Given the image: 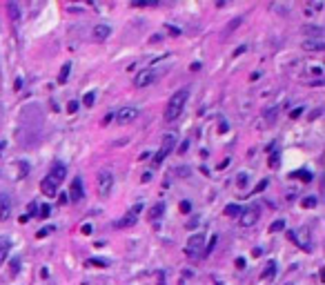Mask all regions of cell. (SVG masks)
<instances>
[{
    "label": "cell",
    "instance_id": "9",
    "mask_svg": "<svg viewBox=\"0 0 325 285\" xmlns=\"http://www.w3.org/2000/svg\"><path fill=\"white\" fill-rule=\"evenodd\" d=\"M65 176H67V167H65V165H53L51 172L47 174V181H51V183L58 187V185L65 181Z\"/></svg>",
    "mask_w": 325,
    "mask_h": 285
},
{
    "label": "cell",
    "instance_id": "26",
    "mask_svg": "<svg viewBox=\"0 0 325 285\" xmlns=\"http://www.w3.org/2000/svg\"><path fill=\"white\" fill-rule=\"evenodd\" d=\"M316 205V198L314 196H307V198H303L301 201V207H305V209H312Z\"/></svg>",
    "mask_w": 325,
    "mask_h": 285
},
{
    "label": "cell",
    "instance_id": "23",
    "mask_svg": "<svg viewBox=\"0 0 325 285\" xmlns=\"http://www.w3.org/2000/svg\"><path fill=\"white\" fill-rule=\"evenodd\" d=\"M241 23H243V18H234V20H232V23H229V25H227V27H225V38H227V36H229V34H232V31H234V29H236V27H238V25H241Z\"/></svg>",
    "mask_w": 325,
    "mask_h": 285
},
{
    "label": "cell",
    "instance_id": "22",
    "mask_svg": "<svg viewBox=\"0 0 325 285\" xmlns=\"http://www.w3.org/2000/svg\"><path fill=\"white\" fill-rule=\"evenodd\" d=\"M7 212H9V198H7V196H0V216L7 218Z\"/></svg>",
    "mask_w": 325,
    "mask_h": 285
},
{
    "label": "cell",
    "instance_id": "33",
    "mask_svg": "<svg viewBox=\"0 0 325 285\" xmlns=\"http://www.w3.org/2000/svg\"><path fill=\"white\" fill-rule=\"evenodd\" d=\"M245 183H248V174H238L236 176V185H238V187H243Z\"/></svg>",
    "mask_w": 325,
    "mask_h": 285
},
{
    "label": "cell",
    "instance_id": "6",
    "mask_svg": "<svg viewBox=\"0 0 325 285\" xmlns=\"http://www.w3.org/2000/svg\"><path fill=\"white\" fill-rule=\"evenodd\" d=\"M258 216H261L258 207H256V205H252V207L243 209V212L238 214V221H241V225H243V227H252V225H256Z\"/></svg>",
    "mask_w": 325,
    "mask_h": 285
},
{
    "label": "cell",
    "instance_id": "4",
    "mask_svg": "<svg viewBox=\"0 0 325 285\" xmlns=\"http://www.w3.org/2000/svg\"><path fill=\"white\" fill-rule=\"evenodd\" d=\"M138 114H141V109H138L136 105H127V107H121L116 114V121L121 123V125H129V123H134L138 118Z\"/></svg>",
    "mask_w": 325,
    "mask_h": 285
},
{
    "label": "cell",
    "instance_id": "21",
    "mask_svg": "<svg viewBox=\"0 0 325 285\" xmlns=\"http://www.w3.org/2000/svg\"><path fill=\"white\" fill-rule=\"evenodd\" d=\"M223 212H225V216H238V214H241V212H243V209H241V207H238V205H236V203H229V205H227V207H225V209H223Z\"/></svg>",
    "mask_w": 325,
    "mask_h": 285
},
{
    "label": "cell",
    "instance_id": "39",
    "mask_svg": "<svg viewBox=\"0 0 325 285\" xmlns=\"http://www.w3.org/2000/svg\"><path fill=\"white\" fill-rule=\"evenodd\" d=\"M236 267L238 270H245V259H236Z\"/></svg>",
    "mask_w": 325,
    "mask_h": 285
},
{
    "label": "cell",
    "instance_id": "36",
    "mask_svg": "<svg viewBox=\"0 0 325 285\" xmlns=\"http://www.w3.org/2000/svg\"><path fill=\"white\" fill-rule=\"evenodd\" d=\"M292 176H301V181H312V174H307V172H294Z\"/></svg>",
    "mask_w": 325,
    "mask_h": 285
},
{
    "label": "cell",
    "instance_id": "41",
    "mask_svg": "<svg viewBox=\"0 0 325 285\" xmlns=\"http://www.w3.org/2000/svg\"><path fill=\"white\" fill-rule=\"evenodd\" d=\"M143 183H150V181H151V172H145V174H143Z\"/></svg>",
    "mask_w": 325,
    "mask_h": 285
},
{
    "label": "cell",
    "instance_id": "43",
    "mask_svg": "<svg viewBox=\"0 0 325 285\" xmlns=\"http://www.w3.org/2000/svg\"><path fill=\"white\" fill-rule=\"evenodd\" d=\"M69 203V198H67V194H63L60 192V205H67Z\"/></svg>",
    "mask_w": 325,
    "mask_h": 285
},
{
    "label": "cell",
    "instance_id": "14",
    "mask_svg": "<svg viewBox=\"0 0 325 285\" xmlns=\"http://www.w3.org/2000/svg\"><path fill=\"white\" fill-rule=\"evenodd\" d=\"M303 34H307L310 38H314V40H321V36H323V27H316V25H305V27H303Z\"/></svg>",
    "mask_w": 325,
    "mask_h": 285
},
{
    "label": "cell",
    "instance_id": "19",
    "mask_svg": "<svg viewBox=\"0 0 325 285\" xmlns=\"http://www.w3.org/2000/svg\"><path fill=\"white\" fill-rule=\"evenodd\" d=\"M69 72H72V63H65L63 69H60V74H58V82H60V85H65V82H67Z\"/></svg>",
    "mask_w": 325,
    "mask_h": 285
},
{
    "label": "cell",
    "instance_id": "7",
    "mask_svg": "<svg viewBox=\"0 0 325 285\" xmlns=\"http://www.w3.org/2000/svg\"><path fill=\"white\" fill-rule=\"evenodd\" d=\"M151 82H154V69H143V72H138L136 76H134V85H136L138 89H143V87H150Z\"/></svg>",
    "mask_w": 325,
    "mask_h": 285
},
{
    "label": "cell",
    "instance_id": "2",
    "mask_svg": "<svg viewBox=\"0 0 325 285\" xmlns=\"http://www.w3.org/2000/svg\"><path fill=\"white\" fill-rule=\"evenodd\" d=\"M176 143H178V134H176V131H167V134L163 136V143H160V150L154 154V167L163 165V160H165L167 156H170L172 152L176 150Z\"/></svg>",
    "mask_w": 325,
    "mask_h": 285
},
{
    "label": "cell",
    "instance_id": "31",
    "mask_svg": "<svg viewBox=\"0 0 325 285\" xmlns=\"http://www.w3.org/2000/svg\"><path fill=\"white\" fill-rule=\"evenodd\" d=\"M216 241H219V236H216V234H214V236L209 238V243H207V250H205V254H209V252L214 250V245H216Z\"/></svg>",
    "mask_w": 325,
    "mask_h": 285
},
{
    "label": "cell",
    "instance_id": "15",
    "mask_svg": "<svg viewBox=\"0 0 325 285\" xmlns=\"http://www.w3.org/2000/svg\"><path fill=\"white\" fill-rule=\"evenodd\" d=\"M40 189H43L45 196H56V194H58V187H56L51 181H47V179H43V183H40Z\"/></svg>",
    "mask_w": 325,
    "mask_h": 285
},
{
    "label": "cell",
    "instance_id": "5",
    "mask_svg": "<svg viewBox=\"0 0 325 285\" xmlns=\"http://www.w3.org/2000/svg\"><path fill=\"white\" fill-rule=\"evenodd\" d=\"M205 245V234L199 232V234H192L187 238V245H185V254L187 256H199V252L203 250Z\"/></svg>",
    "mask_w": 325,
    "mask_h": 285
},
{
    "label": "cell",
    "instance_id": "40",
    "mask_svg": "<svg viewBox=\"0 0 325 285\" xmlns=\"http://www.w3.org/2000/svg\"><path fill=\"white\" fill-rule=\"evenodd\" d=\"M187 150H189V143H187V140H185L183 145H180V147H178V152H180V154H185V152H187Z\"/></svg>",
    "mask_w": 325,
    "mask_h": 285
},
{
    "label": "cell",
    "instance_id": "3",
    "mask_svg": "<svg viewBox=\"0 0 325 285\" xmlns=\"http://www.w3.org/2000/svg\"><path fill=\"white\" fill-rule=\"evenodd\" d=\"M96 185H98V194L107 198L114 189V172H109V169H100L98 176H96Z\"/></svg>",
    "mask_w": 325,
    "mask_h": 285
},
{
    "label": "cell",
    "instance_id": "29",
    "mask_svg": "<svg viewBox=\"0 0 325 285\" xmlns=\"http://www.w3.org/2000/svg\"><path fill=\"white\" fill-rule=\"evenodd\" d=\"M51 232H53V227L49 225V227H43V230H40V232L36 234V236H38V238H45V236H49V234H51Z\"/></svg>",
    "mask_w": 325,
    "mask_h": 285
},
{
    "label": "cell",
    "instance_id": "35",
    "mask_svg": "<svg viewBox=\"0 0 325 285\" xmlns=\"http://www.w3.org/2000/svg\"><path fill=\"white\" fill-rule=\"evenodd\" d=\"M80 234H83V236H89V234H92V225H89V223H85V225L80 227Z\"/></svg>",
    "mask_w": 325,
    "mask_h": 285
},
{
    "label": "cell",
    "instance_id": "13",
    "mask_svg": "<svg viewBox=\"0 0 325 285\" xmlns=\"http://www.w3.org/2000/svg\"><path fill=\"white\" fill-rule=\"evenodd\" d=\"M274 274H276V261H267L265 265H263L261 276H258V279L265 281V279H270V276H274Z\"/></svg>",
    "mask_w": 325,
    "mask_h": 285
},
{
    "label": "cell",
    "instance_id": "34",
    "mask_svg": "<svg viewBox=\"0 0 325 285\" xmlns=\"http://www.w3.org/2000/svg\"><path fill=\"white\" fill-rule=\"evenodd\" d=\"M265 187H267V181H261V183H258L256 187H254V192H252V194H254V196H256V194H258V192H263V189H265Z\"/></svg>",
    "mask_w": 325,
    "mask_h": 285
},
{
    "label": "cell",
    "instance_id": "12",
    "mask_svg": "<svg viewBox=\"0 0 325 285\" xmlns=\"http://www.w3.org/2000/svg\"><path fill=\"white\" fill-rule=\"evenodd\" d=\"M92 36H94V40L102 43V40H107L109 36H112V29H109L107 25H96V27L92 29Z\"/></svg>",
    "mask_w": 325,
    "mask_h": 285
},
{
    "label": "cell",
    "instance_id": "32",
    "mask_svg": "<svg viewBox=\"0 0 325 285\" xmlns=\"http://www.w3.org/2000/svg\"><path fill=\"white\" fill-rule=\"evenodd\" d=\"M180 212L189 214V212H192V203H189V201H183V203H180Z\"/></svg>",
    "mask_w": 325,
    "mask_h": 285
},
{
    "label": "cell",
    "instance_id": "1",
    "mask_svg": "<svg viewBox=\"0 0 325 285\" xmlns=\"http://www.w3.org/2000/svg\"><path fill=\"white\" fill-rule=\"evenodd\" d=\"M187 98H189V89H178V92L172 94V98L167 101V107H165V121L172 123L183 114Z\"/></svg>",
    "mask_w": 325,
    "mask_h": 285
},
{
    "label": "cell",
    "instance_id": "11",
    "mask_svg": "<svg viewBox=\"0 0 325 285\" xmlns=\"http://www.w3.org/2000/svg\"><path fill=\"white\" fill-rule=\"evenodd\" d=\"M301 49H303V52H307V53H321L325 49V43H323V38H321V40L307 38V40H303V43H301Z\"/></svg>",
    "mask_w": 325,
    "mask_h": 285
},
{
    "label": "cell",
    "instance_id": "25",
    "mask_svg": "<svg viewBox=\"0 0 325 285\" xmlns=\"http://www.w3.org/2000/svg\"><path fill=\"white\" fill-rule=\"evenodd\" d=\"M38 216H40V218H49V216H51V207H49L47 203H43V205L38 207Z\"/></svg>",
    "mask_w": 325,
    "mask_h": 285
},
{
    "label": "cell",
    "instance_id": "28",
    "mask_svg": "<svg viewBox=\"0 0 325 285\" xmlns=\"http://www.w3.org/2000/svg\"><path fill=\"white\" fill-rule=\"evenodd\" d=\"M20 272V259H14L11 261V276H16Z\"/></svg>",
    "mask_w": 325,
    "mask_h": 285
},
{
    "label": "cell",
    "instance_id": "10",
    "mask_svg": "<svg viewBox=\"0 0 325 285\" xmlns=\"http://www.w3.org/2000/svg\"><path fill=\"white\" fill-rule=\"evenodd\" d=\"M83 181H80V176H76L72 183V187H69L67 192V198L69 201H74V203H78V201H83Z\"/></svg>",
    "mask_w": 325,
    "mask_h": 285
},
{
    "label": "cell",
    "instance_id": "20",
    "mask_svg": "<svg viewBox=\"0 0 325 285\" xmlns=\"http://www.w3.org/2000/svg\"><path fill=\"white\" fill-rule=\"evenodd\" d=\"M283 230H285V221H283V218H276V221L270 225V230H267V232L276 234V232H283Z\"/></svg>",
    "mask_w": 325,
    "mask_h": 285
},
{
    "label": "cell",
    "instance_id": "18",
    "mask_svg": "<svg viewBox=\"0 0 325 285\" xmlns=\"http://www.w3.org/2000/svg\"><path fill=\"white\" fill-rule=\"evenodd\" d=\"M7 11H9V18L11 20H20V18H23V14H20V7L16 5L14 0H11V2H7Z\"/></svg>",
    "mask_w": 325,
    "mask_h": 285
},
{
    "label": "cell",
    "instance_id": "8",
    "mask_svg": "<svg viewBox=\"0 0 325 285\" xmlns=\"http://www.w3.org/2000/svg\"><path fill=\"white\" fill-rule=\"evenodd\" d=\"M141 209H143V205H134V209H129L121 221H116V227H131L138 221V212H141Z\"/></svg>",
    "mask_w": 325,
    "mask_h": 285
},
{
    "label": "cell",
    "instance_id": "27",
    "mask_svg": "<svg viewBox=\"0 0 325 285\" xmlns=\"http://www.w3.org/2000/svg\"><path fill=\"white\" fill-rule=\"evenodd\" d=\"M87 265L89 267H107V261H102V259H89Z\"/></svg>",
    "mask_w": 325,
    "mask_h": 285
},
{
    "label": "cell",
    "instance_id": "30",
    "mask_svg": "<svg viewBox=\"0 0 325 285\" xmlns=\"http://www.w3.org/2000/svg\"><path fill=\"white\" fill-rule=\"evenodd\" d=\"M267 165H270V167H274V169H276L278 165H281V160H278V154H272V156H270V163H267Z\"/></svg>",
    "mask_w": 325,
    "mask_h": 285
},
{
    "label": "cell",
    "instance_id": "16",
    "mask_svg": "<svg viewBox=\"0 0 325 285\" xmlns=\"http://www.w3.org/2000/svg\"><path fill=\"white\" fill-rule=\"evenodd\" d=\"M9 247H11V241L9 238H0V265L5 263V259H7V252H9Z\"/></svg>",
    "mask_w": 325,
    "mask_h": 285
},
{
    "label": "cell",
    "instance_id": "38",
    "mask_svg": "<svg viewBox=\"0 0 325 285\" xmlns=\"http://www.w3.org/2000/svg\"><path fill=\"white\" fill-rule=\"evenodd\" d=\"M301 114H303V107H296V109L292 111V118H299V116H301Z\"/></svg>",
    "mask_w": 325,
    "mask_h": 285
},
{
    "label": "cell",
    "instance_id": "24",
    "mask_svg": "<svg viewBox=\"0 0 325 285\" xmlns=\"http://www.w3.org/2000/svg\"><path fill=\"white\" fill-rule=\"evenodd\" d=\"M94 101H96V92H87V94L83 96V105H85V107H92Z\"/></svg>",
    "mask_w": 325,
    "mask_h": 285
},
{
    "label": "cell",
    "instance_id": "42",
    "mask_svg": "<svg viewBox=\"0 0 325 285\" xmlns=\"http://www.w3.org/2000/svg\"><path fill=\"white\" fill-rule=\"evenodd\" d=\"M263 254V247H254V250H252V256H254V259H256V256H261Z\"/></svg>",
    "mask_w": 325,
    "mask_h": 285
},
{
    "label": "cell",
    "instance_id": "44",
    "mask_svg": "<svg viewBox=\"0 0 325 285\" xmlns=\"http://www.w3.org/2000/svg\"><path fill=\"white\" fill-rule=\"evenodd\" d=\"M285 285H292V283H285Z\"/></svg>",
    "mask_w": 325,
    "mask_h": 285
},
{
    "label": "cell",
    "instance_id": "17",
    "mask_svg": "<svg viewBox=\"0 0 325 285\" xmlns=\"http://www.w3.org/2000/svg\"><path fill=\"white\" fill-rule=\"evenodd\" d=\"M163 214H165V203H156L154 207L150 209V218H151V221H158Z\"/></svg>",
    "mask_w": 325,
    "mask_h": 285
},
{
    "label": "cell",
    "instance_id": "37",
    "mask_svg": "<svg viewBox=\"0 0 325 285\" xmlns=\"http://www.w3.org/2000/svg\"><path fill=\"white\" fill-rule=\"evenodd\" d=\"M76 109H78V103H76V101H72V103L67 105V111H69V114H76Z\"/></svg>",
    "mask_w": 325,
    "mask_h": 285
}]
</instances>
